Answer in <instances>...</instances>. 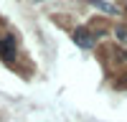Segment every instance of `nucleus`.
<instances>
[{
	"label": "nucleus",
	"instance_id": "obj_4",
	"mask_svg": "<svg viewBox=\"0 0 127 122\" xmlns=\"http://www.w3.org/2000/svg\"><path fill=\"white\" fill-rule=\"evenodd\" d=\"M117 38L120 41H127V28H117Z\"/></svg>",
	"mask_w": 127,
	"mask_h": 122
},
{
	"label": "nucleus",
	"instance_id": "obj_3",
	"mask_svg": "<svg viewBox=\"0 0 127 122\" xmlns=\"http://www.w3.org/2000/svg\"><path fill=\"white\" fill-rule=\"evenodd\" d=\"M92 5H94V8H99V10H104V13H117V8H114V5H109V3H99V0H92Z\"/></svg>",
	"mask_w": 127,
	"mask_h": 122
},
{
	"label": "nucleus",
	"instance_id": "obj_2",
	"mask_svg": "<svg viewBox=\"0 0 127 122\" xmlns=\"http://www.w3.org/2000/svg\"><path fill=\"white\" fill-rule=\"evenodd\" d=\"M74 41H76V46H81V48H92L94 46V38H92V33H89L87 28L74 30Z\"/></svg>",
	"mask_w": 127,
	"mask_h": 122
},
{
	"label": "nucleus",
	"instance_id": "obj_1",
	"mask_svg": "<svg viewBox=\"0 0 127 122\" xmlns=\"http://www.w3.org/2000/svg\"><path fill=\"white\" fill-rule=\"evenodd\" d=\"M15 51H18L15 36H3L0 38V56L5 61H15Z\"/></svg>",
	"mask_w": 127,
	"mask_h": 122
}]
</instances>
